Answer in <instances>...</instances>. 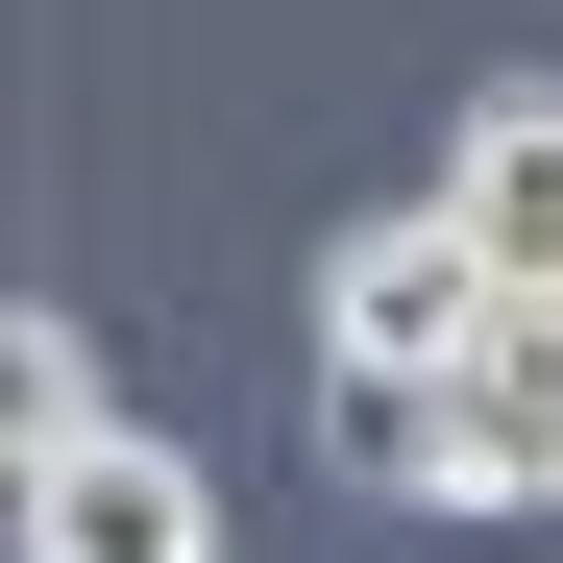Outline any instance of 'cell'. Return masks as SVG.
<instances>
[{
	"label": "cell",
	"mask_w": 563,
	"mask_h": 563,
	"mask_svg": "<svg viewBox=\"0 0 563 563\" xmlns=\"http://www.w3.org/2000/svg\"><path fill=\"white\" fill-rule=\"evenodd\" d=\"M25 563H221V490H197V441L99 417L74 465H25Z\"/></svg>",
	"instance_id": "obj_2"
},
{
	"label": "cell",
	"mask_w": 563,
	"mask_h": 563,
	"mask_svg": "<svg viewBox=\"0 0 563 563\" xmlns=\"http://www.w3.org/2000/svg\"><path fill=\"white\" fill-rule=\"evenodd\" d=\"M319 465L393 490V515H441V490H465V367H343V343H319Z\"/></svg>",
	"instance_id": "obj_5"
},
{
	"label": "cell",
	"mask_w": 563,
	"mask_h": 563,
	"mask_svg": "<svg viewBox=\"0 0 563 563\" xmlns=\"http://www.w3.org/2000/svg\"><path fill=\"white\" fill-rule=\"evenodd\" d=\"M490 319H515V269L465 245V197H393V221L319 245V343H343V367H465Z\"/></svg>",
	"instance_id": "obj_1"
},
{
	"label": "cell",
	"mask_w": 563,
	"mask_h": 563,
	"mask_svg": "<svg viewBox=\"0 0 563 563\" xmlns=\"http://www.w3.org/2000/svg\"><path fill=\"white\" fill-rule=\"evenodd\" d=\"M441 197H465V245H490L515 295H563V74H490V99L441 123Z\"/></svg>",
	"instance_id": "obj_3"
},
{
	"label": "cell",
	"mask_w": 563,
	"mask_h": 563,
	"mask_svg": "<svg viewBox=\"0 0 563 563\" xmlns=\"http://www.w3.org/2000/svg\"><path fill=\"white\" fill-rule=\"evenodd\" d=\"M99 417H123V393H99V319H49V295H25V319H0V465H74Z\"/></svg>",
	"instance_id": "obj_6"
},
{
	"label": "cell",
	"mask_w": 563,
	"mask_h": 563,
	"mask_svg": "<svg viewBox=\"0 0 563 563\" xmlns=\"http://www.w3.org/2000/svg\"><path fill=\"white\" fill-rule=\"evenodd\" d=\"M441 515H563V295H515L465 343V490Z\"/></svg>",
	"instance_id": "obj_4"
}]
</instances>
